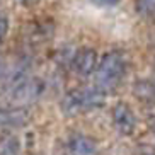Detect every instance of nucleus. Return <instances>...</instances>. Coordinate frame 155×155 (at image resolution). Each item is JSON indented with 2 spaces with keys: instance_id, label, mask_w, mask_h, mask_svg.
Segmentation results:
<instances>
[{
  "instance_id": "f257e3e1",
  "label": "nucleus",
  "mask_w": 155,
  "mask_h": 155,
  "mask_svg": "<svg viewBox=\"0 0 155 155\" xmlns=\"http://www.w3.org/2000/svg\"><path fill=\"white\" fill-rule=\"evenodd\" d=\"M126 73V58L121 51H109L99 60L94 72L96 87L101 92H113L121 84Z\"/></svg>"
},
{
  "instance_id": "f03ea898",
  "label": "nucleus",
  "mask_w": 155,
  "mask_h": 155,
  "mask_svg": "<svg viewBox=\"0 0 155 155\" xmlns=\"http://www.w3.org/2000/svg\"><path fill=\"white\" fill-rule=\"evenodd\" d=\"M106 94L101 92L97 87H85V89H73L60 102V109L67 118L82 116L89 111L99 109L104 104Z\"/></svg>"
},
{
  "instance_id": "7ed1b4c3",
  "label": "nucleus",
  "mask_w": 155,
  "mask_h": 155,
  "mask_svg": "<svg viewBox=\"0 0 155 155\" xmlns=\"http://www.w3.org/2000/svg\"><path fill=\"white\" fill-rule=\"evenodd\" d=\"M113 124L116 128V131L124 135V137H130L135 133L137 130V116L133 113V109L126 102H118V104L113 107Z\"/></svg>"
},
{
  "instance_id": "20e7f679",
  "label": "nucleus",
  "mask_w": 155,
  "mask_h": 155,
  "mask_svg": "<svg viewBox=\"0 0 155 155\" xmlns=\"http://www.w3.org/2000/svg\"><path fill=\"white\" fill-rule=\"evenodd\" d=\"M97 53L96 50H92V48H80L77 51V55L73 56V70L77 75L80 77H89L92 73L96 72V67H97Z\"/></svg>"
},
{
  "instance_id": "39448f33",
  "label": "nucleus",
  "mask_w": 155,
  "mask_h": 155,
  "mask_svg": "<svg viewBox=\"0 0 155 155\" xmlns=\"http://www.w3.org/2000/svg\"><path fill=\"white\" fill-rule=\"evenodd\" d=\"M68 147L72 155H96L97 152L96 141L85 135H73L70 138Z\"/></svg>"
},
{
  "instance_id": "423d86ee",
  "label": "nucleus",
  "mask_w": 155,
  "mask_h": 155,
  "mask_svg": "<svg viewBox=\"0 0 155 155\" xmlns=\"http://www.w3.org/2000/svg\"><path fill=\"white\" fill-rule=\"evenodd\" d=\"M0 155H21V141L15 135L5 133L0 137Z\"/></svg>"
},
{
  "instance_id": "0eeeda50",
  "label": "nucleus",
  "mask_w": 155,
  "mask_h": 155,
  "mask_svg": "<svg viewBox=\"0 0 155 155\" xmlns=\"http://www.w3.org/2000/svg\"><path fill=\"white\" fill-rule=\"evenodd\" d=\"M133 92L141 102H155V84L147 82V80H138L133 87Z\"/></svg>"
},
{
  "instance_id": "6e6552de",
  "label": "nucleus",
  "mask_w": 155,
  "mask_h": 155,
  "mask_svg": "<svg viewBox=\"0 0 155 155\" xmlns=\"http://www.w3.org/2000/svg\"><path fill=\"white\" fill-rule=\"evenodd\" d=\"M137 12L143 17H153L155 0H137Z\"/></svg>"
},
{
  "instance_id": "1a4fd4ad",
  "label": "nucleus",
  "mask_w": 155,
  "mask_h": 155,
  "mask_svg": "<svg viewBox=\"0 0 155 155\" xmlns=\"http://www.w3.org/2000/svg\"><path fill=\"white\" fill-rule=\"evenodd\" d=\"M7 32H9V21L5 15H0V45L5 41Z\"/></svg>"
},
{
  "instance_id": "9d476101",
  "label": "nucleus",
  "mask_w": 155,
  "mask_h": 155,
  "mask_svg": "<svg viewBox=\"0 0 155 155\" xmlns=\"http://www.w3.org/2000/svg\"><path fill=\"white\" fill-rule=\"evenodd\" d=\"M91 2L97 7H116L121 0H91Z\"/></svg>"
},
{
  "instance_id": "9b49d317",
  "label": "nucleus",
  "mask_w": 155,
  "mask_h": 155,
  "mask_svg": "<svg viewBox=\"0 0 155 155\" xmlns=\"http://www.w3.org/2000/svg\"><path fill=\"white\" fill-rule=\"evenodd\" d=\"M152 131H153V137H155V121L152 123Z\"/></svg>"
},
{
  "instance_id": "f8f14e48",
  "label": "nucleus",
  "mask_w": 155,
  "mask_h": 155,
  "mask_svg": "<svg viewBox=\"0 0 155 155\" xmlns=\"http://www.w3.org/2000/svg\"><path fill=\"white\" fill-rule=\"evenodd\" d=\"M0 109H2V107H0Z\"/></svg>"
}]
</instances>
